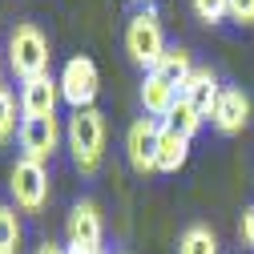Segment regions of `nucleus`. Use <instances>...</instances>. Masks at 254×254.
I'll use <instances>...</instances> for the list:
<instances>
[{"label": "nucleus", "instance_id": "1", "mask_svg": "<svg viewBox=\"0 0 254 254\" xmlns=\"http://www.w3.org/2000/svg\"><path fill=\"white\" fill-rule=\"evenodd\" d=\"M65 145L73 153V166L85 178H93L105 166V113L97 105L73 109V117L65 121Z\"/></svg>", "mask_w": 254, "mask_h": 254}, {"label": "nucleus", "instance_id": "2", "mask_svg": "<svg viewBox=\"0 0 254 254\" xmlns=\"http://www.w3.org/2000/svg\"><path fill=\"white\" fill-rule=\"evenodd\" d=\"M8 69L20 77V81H33V77H45L49 73V61H53V49H49V37L41 33V24L33 20H20L12 33H8Z\"/></svg>", "mask_w": 254, "mask_h": 254}, {"label": "nucleus", "instance_id": "24", "mask_svg": "<svg viewBox=\"0 0 254 254\" xmlns=\"http://www.w3.org/2000/svg\"><path fill=\"white\" fill-rule=\"evenodd\" d=\"M0 85H4V61H0Z\"/></svg>", "mask_w": 254, "mask_h": 254}, {"label": "nucleus", "instance_id": "11", "mask_svg": "<svg viewBox=\"0 0 254 254\" xmlns=\"http://www.w3.org/2000/svg\"><path fill=\"white\" fill-rule=\"evenodd\" d=\"M182 97L194 105L206 121H210V113H214V105H218V97H222V85H218V73L210 69V65H198L194 73H190V81L182 85Z\"/></svg>", "mask_w": 254, "mask_h": 254}, {"label": "nucleus", "instance_id": "10", "mask_svg": "<svg viewBox=\"0 0 254 254\" xmlns=\"http://www.w3.org/2000/svg\"><path fill=\"white\" fill-rule=\"evenodd\" d=\"M61 105V81L57 77H33V81H20V113L24 117H57Z\"/></svg>", "mask_w": 254, "mask_h": 254}, {"label": "nucleus", "instance_id": "18", "mask_svg": "<svg viewBox=\"0 0 254 254\" xmlns=\"http://www.w3.org/2000/svg\"><path fill=\"white\" fill-rule=\"evenodd\" d=\"M20 250V218L16 206L0 202V254H16Z\"/></svg>", "mask_w": 254, "mask_h": 254}, {"label": "nucleus", "instance_id": "22", "mask_svg": "<svg viewBox=\"0 0 254 254\" xmlns=\"http://www.w3.org/2000/svg\"><path fill=\"white\" fill-rule=\"evenodd\" d=\"M33 254H65V246H61V242H41Z\"/></svg>", "mask_w": 254, "mask_h": 254}, {"label": "nucleus", "instance_id": "23", "mask_svg": "<svg viewBox=\"0 0 254 254\" xmlns=\"http://www.w3.org/2000/svg\"><path fill=\"white\" fill-rule=\"evenodd\" d=\"M65 254H105V250H93V246H69V242H65Z\"/></svg>", "mask_w": 254, "mask_h": 254}, {"label": "nucleus", "instance_id": "12", "mask_svg": "<svg viewBox=\"0 0 254 254\" xmlns=\"http://www.w3.org/2000/svg\"><path fill=\"white\" fill-rule=\"evenodd\" d=\"M174 101H178V89L174 85H166L157 73H145L141 77V109H145V117L166 121L170 109H174Z\"/></svg>", "mask_w": 254, "mask_h": 254}, {"label": "nucleus", "instance_id": "5", "mask_svg": "<svg viewBox=\"0 0 254 254\" xmlns=\"http://www.w3.org/2000/svg\"><path fill=\"white\" fill-rule=\"evenodd\" d=\"M16 141H20V157L49 166L65 141V125H61V117H24Z\"/></svg>", "mask_w": 254, "mask_h": 254}, {"label": "nucleus", "instance_id": "16", "mask_svg": "<svg viewBox=\"0 0 254 254\" xmlns=\"http://www.w3.org/2000/svg\"><path fill=\"white\" fill-rule=\"evenodd\" d=\"M166 125H170V129H178L182 137H190V141H194V133L206 125V117H202V113H198V109H194V105H190L182 93H178V101H174V109H170Z\"/></svg>", "mask_w": 254, "mask_h": 254}, {"label": "nucleus", "instance_id": "8", "mask_svg": "<svg viewBox=\"0 0 254 254\" xmlns=\"http://www.w3.org/2000/svg\"><path fill=\"white\" fill-rule=\"evenodd\" d=\"M101 238H105L101 206L93 202V198L73 202V210H69V218H65V242H69V246H93V250H101Z\"/></svg>", "mask_w": 254, "mask_h": 254}, {"label": "nucleus", "instance_id": "13", "mask_svg": "<svg viewBox=\"0 0 254 254\" xmlns=\"http://www.w3.org/2000/svg\"><path fill=\"white\" fill-rule=\"evenodd\" d=\"M190 162V137H182L178 129L162 121V137H157V174H178Z\"/></svg>", "mask_w": 254, "mask_h": 254}, {"label": "nucleus", "instance_id": "6", "mask_svg": "<svg viewBox=\"0 0 254 254\" xmlns=\"http://www.w3.org/2000/svg\"><path fill=\"white\" fill-rule=\"evenodd\" d=\"M57 81H61V101L69 109H89L101 93V73L89 57H69Z\"/></svg>", "mask_w": 254, "mask_h": 254}, {"label": "nucleus", "instance_id": "21", "mask_svg": "<svg viewBox=\"0 0 254 254\" xmlns=\"http://www.w3.org/2000/svg\"><path fill=\"white\" fill-rule=\"evenodd\" d=\"M238 234H242V242L254 250V206H250V210H242V230H238Z\"/></svg>", "mask_w": 254, "mask_h": 254}, {"label": "nucleus", "instance_id": "19", "mask_svg": "<svg viewBox=\"0 0 254 254\" xmlns=\"http://www.w3.org/2000/svg\"><path fill=\"white\" fill-rule=\"evenodd\" d=\"M190 8H194L198 20L218 24V20H226V16H230V0H190Z\"/></svg>", "mask_w": 254, "mask_h": 254}, {"label": "nucleus", "instance_id": "9", "mask_svg": "<svg viewBox=\"0 0 254 254\" xmlns=\"http://www.w3.org/2000/svg\"><path fill=\"white\" fill-rule=\"evenodd\" d=\"M246 121H250V97L238 89V85H222V97L210 113V125L222 133V137H234L246 129Z\"/></svg>", "mask_w": 254, "mask_h": 254}, {"label": "nucleus", "instance_id": "20", "mask_svg": "<svg viewBox=\"0 0 254 254\" xmlns=\"http://www.w3.org/2000/svg\"><path fill=\"white\" fill-rule=\"evenodd\" d=\"M230 20L234 24H254V0H230Z\"/></svg>", "mask_w": 254, "mask_h": 254}, {"label": "nucleus", "instance_id": "15", "mask_svg": "<svg viewBox=\"0 0 254 254\" xmlns=\"http://www.w3.org/2000/svg\"><path fill=\"white\" fill-rule=\"evenodd\" d=\"M20 121H24V113H20V97H16L8 85H0V145L12 141V137L20 133Z\"/></svg>", "mask_w": 254, "mask_h": 254}, {"label": "nucleus", "instance_id": "4", "mask_svg": "<svg viewBox=\"0 0 254 254\" xmlns=\"http://www.w3.org/2000/svg\"><path fill=\"white\" fill-rule=\"evenodd\" d=\"M8 194L12 206L24 214H41L49 202V166L28 162V157H16V166L8 170Z\"/></svg>", "mask_w": 254, "mask_h": 254}, {"label": "nucleus", "instance_id": "14", "mask_svg": "<svg viewBox=\"0 0 254 254\" xmlns=\"http://www.w3.org/2000/svg\"><path fill=\"white\" fill-rule=\"evenodd\" d=\"M198 65H194V57H190V49H178V45H170L166 53H162V61H157V77H162L166 85H174L178 93H182V85L190 81V73H194Z\"/></svg>", "mask_w": 254, "mask_h": 254}, {"label": "nucleus", "instance_id": "25", "mask_svg": "<svg viewBox=\"0 0 254 254\" xmlns=\"http://www.w3.org/2000/svg\"><path fill=\"white\" fill-rule=\"evenodd\" d=\"M133 4H149V0H133Z\"/></svg>", "mask_w": 254, "mask_h": 254}, {"label": "nucleus", "instance_id": "17", "mask_svg": "<svg viewBox=\"0 0 254 254\" xmlns=\"http://www.w3.org/2000/svg\"><path fill=\"white\" fill-rule=\"evenodd\" d=\"M178 254H218V238L210 226L194 222V226H186L182 238H178Z\"/></svg>", "mask_w": 254, "mask_h": 254}, {"label": "nucleus", "instance_id": "7", "mask_svg": "<svg viewBox=\"0 0 254 254\" xmlns=\"http://www.w3.org/2000/svg\"><path fill=\"white\" fill-rule=\"evenodd\" d=\"M157 137H162V121L157 117H137L125 129V162L133 174H157Z\"/></svg>", "mask_w": 254, "mask_h": 254}, {"label": "nucleus", "instance_id": "3", "mask_svg": "<svg viewBox=\"0 0 254 254\" xmlns=\"http://www.w3.org/2000/svg\"><path fill=\"white\" fill-rule=\"evenodd\" d=\"M166 49L170 45H166V33H162V20H157V12L145 4L141 12L129 16V24H125V53H129V61L137 69L153 73Z\"/></svg>", "mask_w": 254, "mask_h": 254}]
</instances>
